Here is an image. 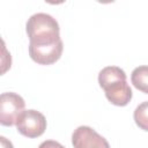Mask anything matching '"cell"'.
I'll list each match as a JSON object with an SVG mask.
<instances>
[{"mask_svg":"<svg viewBox=\"0 0 148 148\" xmlns=\"http://www.w3.org/2000/svg\"><path fill=\"white\" fill-rule=\"evenodd\" d=\"M98 83L106 98L117 106H125L132 99V89L126 81V74L117 66L104 67L98 74Z\"/></svg>","mask_w":148,"mask_h":148,"instance_id":"obj_1","label":"cell"},{"mask_svg":"<svg viewBox=\"0 0 148 148\" xmlns=\"http://www.w3.org/2000/svg\"><path fill=\"white\" fill-rule=\"evenodd\" d=\"M27 34L31 45L44 46L61 40L59 35V24L51 15L37 13L30 16L25 25Z\"/></svg>","mask_w":148,"mask_h":148,"instance_id":"obj_2","label":"cell"},{"mask_svg":"<svg viewBox=\"0 0 148 148\" xmlns=\"http://www.w3.org/2000/svg\"><path fill=\"white\" fill-rule=\"evenodd\" d=\"M17 132L27 138L40 136L46 130V119L44 114L36 110L23 111L16 120Z\"/></svg>","mask_w":148,"mask_h":148,"instance_id":"obj_3","label":"cell"},{"mask_svg":"<svg viewBox=\"0 0 148 148\" xmlns=\"http://www.w3.org/2000/svg\"><path fill=\"white\" fill-rule=\"evenodd\" d=\"M24 99L15 92H2L0 96V123L3 126L16 124L18 116L24 111Z\"/></svg>","mask_w":148,"mask_h":148,"instance_id":"obj_4","label":"cell"},{"mask_svg":"<svg viewBox=\"0 0 148 148\" xmlns=\"http://www.w3.org/2000/svg\"><path fill=\"white\" fill-rule=\"evenodd\" d=\"M74 148H110L105 138L89 126H79L72 134Z\"/></svg>","mask_w":148,"mask_h":148,"instance_id":"obj_5","label":"cell"},{"mask_svg":"<svg viewBox=\"0 0 148 148\" xmlns=\"http://www.w3.org/2000/svg\"><path fill=\"white\" fill-rule=\"evenodd\" d=\"M62 49V40L44 46H36L29 44V54L30 58L39 65H51L61 57Z\"/></svg>","mask_w":148,"mask_h":148,"instance_id":"obj_6","label":"cell"},{"mask_svg":"<svg viewBox=\"0 0 148 148\" xmlns=\"http://www.w3.org/2000/svg\"><path fill=\"white\" fill-rule=\"evenodd\" d=\"M131 81L138 90L148 94V66H139L134 68L131 75Z\"/></svg>","mask_w":148,"mask_h":148,"instance_id":"obj_7","label":"cell"},{"mask_svg":"<svg viewBox=\"0 0 148 148\" xmlns=\"http://www.w3.org/2000/svg\"><path fill=\"white\" fill-rule=\"evenodd\" d=\"M134 121L143 131H148V102H143L134 110Z\"/></svg>","mask_w":148,"mask_h":148,"instance_id":"obj_8","label":"cell"},{"mask_svg":"<svg viewBox=\"0 0 148 148\" xmlns=\"http://www.w3.org/2000/svg\"><path fill=\"white\" fill-rule=\"evenodd\" d=\"M38 148H65V147L54 140H46V141L42 142Z\"/></svg>","mask_w":148,"mask_h":148,"instance_id":"obj_9","label":"cell"},{"mask_svg":"<svg viewBox=\"0 0 148 148\" xmlns=\"http://www.w3.org/2000/svg\"><path fill=\"white\" fill-rule=\"evenodd\" d=\"M0 141H1V148H13L12 142L8 141L5 136H0Z\"/></svg>","mask_w":148,"mask_h":148,"instance_id":"obj_10","label":"cell"}]
</instances>
